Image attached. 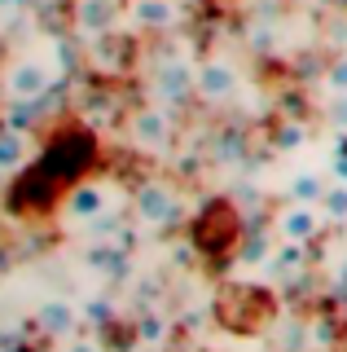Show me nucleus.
<instances>
[{
	"mask_svg": "<svg viewBox=\"0 0 347 352\" xmlns=\"http://www.w3.org/2000/svg\"><path fill=\"white\" fill-rule=\"evenodd\" d=\"M106 185H97V181H75L67 198H62V216L75 220V225H88V220H101L106 216Z\"/></svg>",
	"mask_w": 347,
	"mask_h": 352,
	"instance_id": "39448f33",
	"label": "nucleus"
},
{
	"mask_svg": "<svg viewBox=\"0 0 347 352\" xmlns=\"http://www.w3.org/2000/svg\"><path fill=\"white\" fill-rule=\"evenodd\" d=\"M128 14L141 31H171L180 22V0H128Z\"/></svg>",
	"mask_w": 347,
	"mask_h": 352,
	"instance_id": "6e6552de",
	"label": "nucleus"
},
{
	"mask_svg": "<svg viewBox=\"0 0 347 352\" xmlns=\"http://www.w3.org/2000/svg\"><path fill=\"white\" fill-rule=\"evenodd\" d=\"M119 14H123V0H75V31H80L84 40H101V36H110L115 31V22Z\"/></svg>",
	"mask_w": 347,
	"mask_h": 352,
	"instance_id": "7ed1b4c3",
	"label": "nucleus"
},
{
	"mask_svg": "<svg viewBox=\"0 0 347 352\" xmlns=\"http://www.w3.org/2000/svg\"><path fill=\"white\" fill-rule=\"evenodd\" d=\"M325 88H330V93H343V97H347V58L330 66V75H325Z\"/></svg>",
	"mask_w": 347,
	"mask_h": 352,
	"instance_id": "4468645a",
	"label": "nucleus"
},
{
	"mask_svg": "<svg viewBox=\"0 0 347 352\" xmlns=\"http://www.w3.org/2000/svg\"><path fill=\"white\" fill-rule=\"evenodd\" d=\"M237 93V71L224 58H207L198 66V97L202 102H229Z\"/></svg>",
	"mask_w": 347,
	"mask_h": 352,
	"instance_id": "423d86ee",
	"label": "nucleus"
},
{
	"mask_svg": "<svg viewBox=\"0 0 347 352\" xmlns=\"http://www.w3.org/2000/svg\"><path fill=\"white\" fill-rule=\"evenodd\" d=\"M180 5H189V0H180Z\"/></svg>",
	"mask_w": 347,
	"mask_h": 352,
	"instance_id": "6ab92c4d",
	"label": "nucleus"
},
{
	"mask_svg": "<svg viewBox=\"0 0 347 352\" xmlns=\"http://www.w3.org/2000/svg\"><path fill=\"white\" fill-rule=\"evenodd\" d=\"M321 207H325V216H330V220H347V185H339V181H334L330 190H325Z\"/></svg>",
	"mask_w": 347,
	"mask_h": 352,
	"instance_id": "ddd939ff",
	"label": "nucleus"
},
{
	"mask_svg": "<svg viewBox=\"0 0 347 352\" xmlns=\"http://www.w3.org/2000/svg\"><path fill=\"white\" fill-rule=\"evenodd\" d=\"M158 93L167 102H180V97L198 93V66H185V62H167L158 71Z\"/></svg>",
	"mask_w": 347,
	"mask_h": 352,
	"instance_id": "9b49d317",
	"label": "nucleus"
},
{
	"mask_svg": "<svg viewBox=\"0 0 347 352\" xmlns=\"http://www.w3.org/2000/svg\"><path fill=\"white\" fill-rule=\"evenodd\" d=\"M334 119H339V124L347 128V97H343V102H339V110H334Z\"/></svg>",
	"mask_w": 347,
	"mask_h": 352,
	"instance_id": "a211bd4d",
	"label": "nucleus"
},
{
	"mask_svg": "<svg viewBox=\"0 0 347 352\" xmlns=\"http://www.w3.org/2000/svg\"><path fill=\"white\" fill-rule=\"evenodd\" d=\"M334 181H339V185H347V150H339V154H334Z\"/></svg>",
	"mask_w": 347,
	"mask_h": 352,
	"instance_id": "2eb2a0df",
	"label": "nucleus"
},
{
	"mask_svg": "<svg viewBox=\"0 0 347 352\" xmlns=\"http://www.w3.org/2000/svg\"><path fill=\"white\" fill-rule=\"evenodd\" d=\"M325 207H317V203H286V212L277 216V234H281V242H312L325 229Z\"/></svg>",
	"mask_w": 347,
	"mask_h": 352,
	"instance_id": "f03ea898",
	"label": "nucleus"
},
{
	"mask_svg": "<svg viewBox=\"0 0 347 352\" xmlns=\"http://www.w3.org/2000/svg\"><path fill=\"white\" fill-rule=\"evenodd\" d=\"M36 322H40L45 335L67 339V335H75V326H80V308L71 300H62V295H49V300H40V308H36Z\"/></svg>",
	"mask_w": 347,
	"mask_h": 352,
	"instance_id": "0eeeda50",
	"label": "nucleus"
},
{
	"mask_svg": "<svg viewBox=\"0 0 347 352\" xmlns=\"http://www.w3.org/2000/svg\"><path fill=\"white\" fill-rule=\"evenodd\" d=\"M71 352H97V344H93V339H80V344H75Z\"/></svg>",
	"mask_w": 347,
	"mask_h": 352,
	"instance_id": "f3484780",
	"label": "nucleus"
},
{
	"mask_svg": "<svg viewBox=\"0 0 347 352\" xmlns=\"http://www.w3.org/2000/svg\"><path fill=\"white\" fill-rule=\"evenodd\" d=\"M0 176H5V172H0Z\"/></svg>",
	"mask_w": 347,
	"mask_h": 352,
	"instance_id": "aec40b11",
	"label": "nucleus"
},
{
	"mask_svg": "<svg viewBox=\"0 0 347 352\" xmlns=\"http://www.w3.org/2000/svg\"><path fill=\"white\" fill-rule=\"evenodd\" d=\"M299 137H303V128H281V146H299Z\"/></svg>",
	"mask_w": 347,
	"mask_h": 352,
	"instance_id": "dca6fc26",
	"label": "nucleus"
},
{
	"mask_svg": "<svg viewBox=\"0 0 347 352\" xmlns=\"http://www.w3.org/2000/svg\"><path fill=\"white\" fill-rule=\"evenodd\" d=\"M136 216L145 220V225H154V229L171 225V220L180 216L176 190H171V185H163V181H145V185L136 190Z\"/></svg>",
	"mask_w": 347,
	"mask_h": 352,
	"instance_id": "20e7f679",
	"label": "nucleus"
},
{
	"mask_svg": "<svg viewBox=\"0 0 347 352\" xmlns=\"http://www.w3.org/2000/svg\"><path fill=\"white\" fill-rule=\"evenodd\" d=\"M325 190H330V185H325L317 172H295V176H290V185H286L290 203H317V207H321Z\"/></svg>",
	"mask_w": 347,
	"mask_h": 352,
	"instance_id": "f8f14e48",
	"label": "nucleus"
},
{
	"mask_svg": "<svg viewBox=\"0 0 347 352\" xmlns=\"http://www.w3.org/2000/svg\"><path fill=\"white\" fill-rule=\"evenodd\" d=\"M132 141H136V146H145V150H163V146H167V141H171L167 110H158V106L136 110V115H132Z\"/></svg>",
	"mask_w": 347,
	"mask_h": 352,
	"instance_id": "1a4fd4ad",
	"label": "nucleus"
},
{
	"mask_svg": "<svg viewBox=\"0 0 347 352\" xmlns=\"http://www.w3.org/2000/svg\"><path fill=\"white\" fill-rule=\"evenodd\" d=\"M5 97L9 102H40V97L53 88V66L49 62H40V58H14L5 66Z\"/></svg>",
	"mask_w": 347,
	"mask_h": 352,
	"instance_id": "f257e3e1",
	"label": "nucleus"
},
{
	"mask_svg": "<svg viewBox=\"0 0 347 352\" xmlns=\"http://www.w3.org/2000/svg\"><path fill=\"white\" fill-rule=\"evenodd\" d=\"M31 154H36V141L27 137L23 128H0V172H23L27 163H31Z\"/></svg>",
	"mask_w": 347,
	"mask_h": 352,
	"instance_id": "9d476101",
	"label": "nucleus"
}]
</instances>
